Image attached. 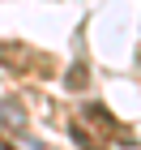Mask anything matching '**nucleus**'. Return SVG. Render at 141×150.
<instances>
[{"label": "nucleus", "mask_w": 141, "mask_h": 150, "mask_svg": "<svg viewBox=\"0 0 141 150\" xmlns=\"http://www.w3.org/2000/svg\"><path fill=\"white\" fill-rule=\"evenodd\" d=\"M69 86H73V90H81V86H86V69H81V64L69 73Z\"/></svg>", "instance_id": "f257e3e1"}]
</instances>
